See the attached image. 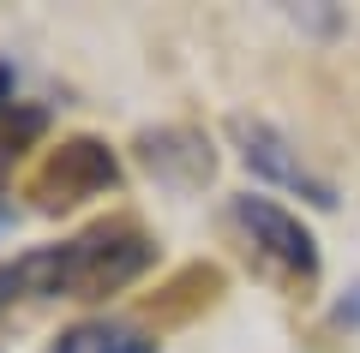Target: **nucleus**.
Here are the masks:
<instances>
[{
	"mask_svg": "<svg viewBox=\"0 0 360 353\" xmlns=\"http://www.w3.org/2000/svg\"><path fill=\"white\" fill-rule=\"evenodd\" d=\"M115 180H120V162H115V150H108L103 138H60L37 168H30L25 198L37 204V210L60 215V210H72V204H84V198H103Z\"/></svg>",
	"mask_w": 360,
	"mask_h": 353,
	"instance_id": "nucleus-3",
	"label": "nucleus"
},
{
	"mask_svg": "<svg viewBox=\"0 0 360 353\" xmlns=\"http://www.w3.org/2000/svg\"><path fill=\"white\" fill-rule=\"evenodd\" d=\"M42 132V114L37 108H18V114H0V180H6V162L18 156V144ZM0 222H6V204H0Z\"/></svg>",
	"mask_w": 360,
	"mask_h": 353,
	"instance_id": "nucleus-8",
	"label": "nucleus"
},
{
	"mask_svg": "<svg viewBox=\"0 0 360 353\" xmlns=\"http://www.w3.org/2000/svg\"><path fill=\"white\" fill-rule=\"evenodd\" d=\"M54 353H156V341L132 324H115V317H96V324H72Z\"/></svg>",
	"mask_w": 360,
	"mask_h": 353,
	"instance_id": "nucleus-6",
	"label": "nucleus"
},
{
	"mask_svg": "<svg viewBox=\"0 0 360 353\" xmlns=\"http://www.w3.org/2000/svg\"><path fill=\"white\" fill-rule=\"evenodd\" d=\"M217 293H222V269L217 264H193V269H180L162 293H150L144 317H150V324H186V317L205 312Z\"/></svg>",
	"mask_w": 360,
	"mask_h": 353,
	"instance_id": "nucleus-5",
	"label": "nucleus"
},
{
	"mask_svg": "<svg viewBox=\"0 0 360 353\" xmlns=\"http://www.w3.org/2000/svg\"><path fill=\"white\" fill-rule=\"evenodd\" d=\"M234 144H240V156H246V168H252V174L276 180V186H288V192H300V198H307V204H319V210H330V204H336V186L312 174V168L300 162L295 150H288V138H283L276 126H264V120H246V114H234Z\"/></svg>",
	"mask_w": 360,
	"mask_h": 353,
	"instance_id": "nucleus-4",
	"label": "nucleus"
},
{
	"mask_svg": "<svg viewBox=\"0 0 360 353\" xmlns=\"http://www.w3.org/2000/svg\"><path fill=\"white\" fill-rule=\"evenodd\" d=\"M229 215L246 234L252 264L283 293H307L312 281H319V240L300 227V215H288L283 204H270V198H234Z\"/></svg>",
	"mask_w": 360,
	"mask_h": 353,
	"instance_id": "nucleus-2",
	"label": "nucleus"
},
{
	"mask_svg": "<svg viewBox=\"0 0 360 353\" xmlns=\"http://www.w3.org/2000/svg\"><path fill=\"white\" fill-rule=\"evenodd\" d=\"M144 162H150V174L174 180V162H186V174L193 180H210V144L198 138V132H150L144 138Z\"/></svg>",
	"mask_w": 360,
	"mask_h": 353,
	"instance_id": "nucleus-7",
	"label": "nucleus"
},
{
	"mask_svg": "<svg viewBox=\"0 0 360 353\" xmlns=\"http://www.w3.org/2000/svg\"><path fill=\"white\" fill-rule=\"evenodd\" d=\"M336 317H342V324H360V288H354V305H342Z\"/></svg>",
	"mask_w": 360,
	"mask_h": 353,
	"instance_id": "nucleus-9",
	"label": "nucleus"
},
{
	"mask_svg": "<svg viewBox=\"0 0 360 353\" xmlns=\"http://www.w3.org/2000/svg\"><path fill=\"white\" fill-rule=\"evenodd\" d=\"M156 264V246L132 222H96L78 240L42 246L6 264L13 300H108Z\"/></svg>",
	"mask_w": 360,
	"mask_h": 353,
	"instance_id": "nucleus-1",
	"label": "nucleus"
},
{
	"mask_svg": "<svg viewBox=\"0 0 360 353\" xmlns=\"http://www.w3.org/2000/svg\"><path fill=\"white\" fill-rule=\"evenodd\" d=\"M6 96H13V66L0 60V102H6Z\"/></svg>",
	"mask_w": 360,
	"mask_h": 353,
	"instance_id": "nucleus-10",
	"label": "nucleus"
}]
</instances>
